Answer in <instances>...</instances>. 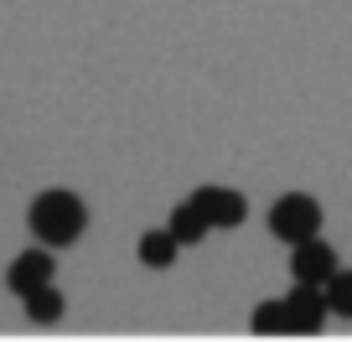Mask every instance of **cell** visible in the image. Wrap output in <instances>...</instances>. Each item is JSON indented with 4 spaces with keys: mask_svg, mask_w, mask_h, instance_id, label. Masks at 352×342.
I'll list each match as a JSON object with an SVG mask.
<instances>
[{
    "mask_svg": "<svg viewBox=\"0 0 352 342\" xmlns=\"http://www.w3.org/2000/svg\"><path fill=\"white\" fill-rule=\"evenodd\" d=\"M32 233L47 244V249H67V244L83 239V223H88V208L73 197V192H42L26 213Z\"/></svg>",
    "mask_w": 352,
    "mask_h": 342,
    "instance_id": "cell-1",
    "label": "cell"
},
{
    "mask_svg": "<svg viewBox=\"0 0 352 342\" xmlns=\"http://www.w3.org/2000/svg\"><path fill=\"white\" fill-rule=\"evenodd\" d=\"M270 233L280 244H296V239H311L321 233V202L311 192H285V197L270 208Z\"/></svg>",
    "mask_w": 352,
    "mask_h": 342,
    "instance_id": "cell-2",
    "label": "cell"
},
{
    "mask_svg": "<svg viewBox=\"0 0 352 342\" xmlns=\"http://www.w3.org/2000/svg\"><path fill=\"white\" fill-rule=\"evenodd\" d=\"M192 202H197V213L208 218V228H239V223L249 218V202L233 187H197Z\"/></svg>",
    "mask_w": 352,
    "mask_h": 342,
    "instance_id": "cell-3",
    "label": "cell"
},
{
    "mask_svg": "<svg viewBox=\"0 0 352 342\" xmlns=\"http://www.w3.org/2000/svg\"><path fill=\"white\" fill-rule=\"evenodd\" d=\"M331 270H337V249H331V244H321L316 233L290 244V275H296V280H311V286H321Z\"/></svg>",
    "mask_w": 352,
    "mask_h": 342,
    "instance_id": "cell-4",
    "label": "cell"
},
{
    "mask_svg": "<svg viewBox=\"0 0 352 342\" xmlns=\"http://www.w3.org/2000/svg\"><path fill=\"white\" fill-rule=\"evenodd\" d=\"M285 317H290V332H321V321H327V296H321V286L296 280V290L285 296Z\"/></svg>",
    "mask_w": 352,
    "mask_h": 342,
    "instance_id": "cell-5",
    "label": "cell"
},
{
    "mask_svg": "<svg viewBox=\"0 0 352 342\" xmlns=\"http://www.w3.org/2000/svg\"><path fill=\"white\" fill-rule=\"evenodd\" d=\"M47 280H52V259H47V249H26V254H16V265L6 270V286H11L16 296H26V290L47 286Z\"/></svg>",
    "mask_w": 352,
    "mask_h": 342,
    "instance_id": "cell-6",
    "label": "cell"
},
{
    "mask_svg": "<svg viewBox=\"0 0 352 342\" xmlns=\"http://www.w3.org/2000/svg\"><path fill=\"white\" fill-rule=\"evenodd\" d=\"M166 228H171V239L182 244V249H187V244H202L208 239V218H202L197 213V202H182V208H171V223H166Z\"/></svg>",
    "mask_w": 352,
    "mask_h": 342,
    "instance_id": "cell-7",
    "label": "cell"
},
{
    "mask_svg": "<svg viewBox=\"0 0 352 342\" xmlns=\"http://www.w3.org/2000/svg\"><path fill=\"white\" fill-rule=\"evenodd\" d=\"M176 254H182V244L171 239V228H151V233L140 239V259H145L151 270H171Z\"/></svg>",
    "mask_w": 352,
    "mask_h": 342,
    "instance_id": "cell-8",
    "label": "cell"
},
{
    "mask_svg": "<svg viewBox=\"0 0 352 342\" xmlns=\"http://www.w3.org/2000/svg\"><path fill=\"white\" fill-rule=\"evenodd\" d=\"M26 311H32V321H57L63 317V290L47 280V286H36V290H26Z\"/></svg>",
    "mask_w": 352,
    "mask_h": 342,
    "instance_id": "cell-9",
    "label": "cell"
},
{
    "mask_svg": "<svg viewBox=\"0 0 352 342\" xmlns=\"http://www.w3.org/2000/svg\"><path fill=\"white\" fill-rule=\"evenodd\" d=\"M321 296H327V311L352 317V270H331V275L321 280Z\"/></svg>",
    "mask_w": 352,
    "mask_h": 342,
    "instance_id": "cell-10",
    "label": "cell"
},
{
    "mask_svg": "<svg viewBox=\"0 0 352 342\" xmlns=\"http://www.w3.org/2000/svg\"><path fill=\"white\" fill-rule=\"evenodd\" d=\"M254 332H290L285 301H264V306L254 311Z\"/></svg>",
    "mask_w": 352,
    "mask_h": 342,
    "instance_id": "cell-11",
    "label": "cell"
}]
</instances>
